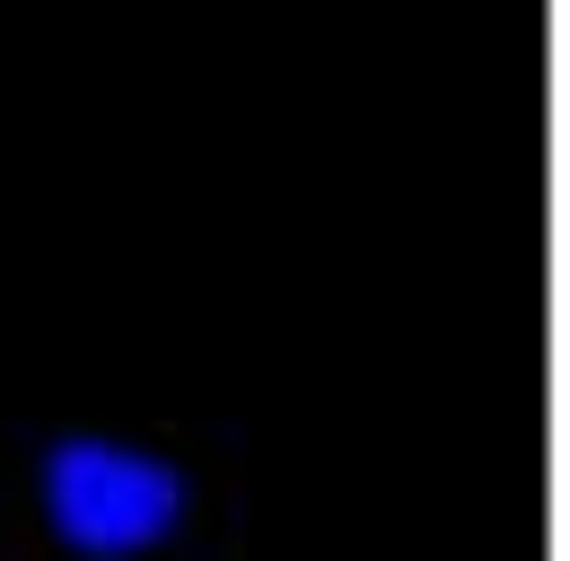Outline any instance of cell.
<instances>
[{
	"mask_svg": "<svg viewBox=\"0 0 570 561\" xmlns=\"http://www.w3.org/2000/svg\"><path fill=\"white\" fill-rule=\"evenodd\" d=\"M246 526V465L194 430L0 421V561H203Z\"/></svg>",
	"mask_w": 570,
	"mask_h": 561,
	"instance_id": "cell-1",
	"label": "cell"
}]
</instances>
